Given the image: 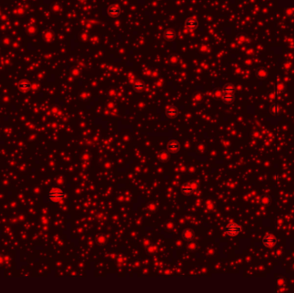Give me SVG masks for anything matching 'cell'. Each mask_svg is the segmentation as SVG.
Returning a JSON list of instances; mask_svg holds the SVG:
<instances>
[{
  "instance_id": "cell-1",
  "label": "cell",
  "mask_w": 294,
  "mask_h": 293,
  "mask_svg": "<svg viewBox=\"0 0 294 293\" xmlns=\"http://www.w3.org/2000/svg\"><path fill=\"white\" fill-rule=\"evenodd\" d=\"M222 98L225 103L231 104L235 99V87L232 83H226L223 87Z\"/></svg>"
},
{
  "instance_id": "cell-2",
  "label": "cell",
  "mask_w": 294,
  "mask_h": 293,
  "mask_svg": "<svg viewBox=\"0 0 294 293\" xmlns=\"http://www.w3.org/2000/svg\"><path fill=\"white\" fill-rule=\"evenodd\" d=\"M65 197H66L65 193L59 187L52 188L47 193L48 200L51 202H60V201L63 200L64 199H65Z\"/></svg>"
},
{
  "instance_id": "cell-3",
  "label": "cell",
  "mask_w": 294,
  "mask_h": 293,
  "mask_svg": "<svg viewBox=\"0 0 294 293\" xmlns=\"http://www.w3.org/2000/svg\"><path fill=\"white\" fill-rule=\"evenodd\" d=\"M241 227L239 224H237L236 223H234V222H232V223H229L225 228V233L229 236H232V237H234V236H236L240 234L241 232Z\"/></svg>"
},
{
  "instance_id": "cell-4",
  "label": "cell",
  "mask_w": 294,
  "mask_h": 293,
  "mask_svg": "<svg viewBox=\"0 0 294 293\" xmlns=\"http://www.w3.org/2000/svg\"><path fill=\"white\" fill-rule=\"evenodd\" d=\"M197 188H198V184L196 182H189V183L187 182L182 186L181 192L185 196H190L194 193V191L197 190Z\"/></svg>"
},
{
  "instance_id": "cell-5",
  "label": "cell",
  "mask_w": 294,
  "mask_h": 293,
  "mask_svg": "<svg viewBox=\"0 0 294 293\" xmlns=\"http://www.w3.org/2000/svg\"><path fill=\"white\" fill-rule=\"evenodd\" d=\"M277 243V238L272 234H267L262 238V244L264 247L272 248Z\"/></svg>"
},
{
  "instance_id": "cell-6",
  "label": "cell",
  "mask_w": 294,
  "mask_h": 293,
  "mask_svg": "<svg viewBox=\"0 0 294 293\" xmlns=\"http://www.w3.org/2000/svg\"><path fill=\"white\" fill-rule=\"evenodd\" d=\"M199 25V22L195 17H189L186 20L185 22V28L187 29V30L190 31H194Z\"/></svg>"
},
{
  "instance_id": "cell-7",
  "label": "cell",
  "mask_w": 294,
  "mask_h": 293,
  "mask_svg": "<svg viewBox=\"0 0 294 293\" xmlns=\"http://www.w3.org/2000/svg\"><path fill=\"white\" fill-rule=\"evenodd\" d=\"M180 143L177 140H171L167 144V149L170 153H177L180 151Z\"/></svg>"
},
{
  "instance_id": "cell-8",
  "label": "cell",
  "mask_w": 294,
  "mask_h": 293,
  "mask_svg": "<svg viewBox=\"0 0 294 293\" xmlns=\"http://www.w3.org/2000/svg\"><path fill=\"white\" fill-rule=\"evenodd\" d=\"M178 108L175 106H170L166 110V116L170 119H174L178 115Z\"/></svg>"
},
{
  "instance_id": "cell-9",
  "label": "cell",
  "mask_w": 294,
  "mask_h": 293,
  "mask_svg": "<svg viewBox=\"0 0 294 293\" xmlns=\"http://www.w3.org/2000/svg\"><path fill=\"white\" fill-rule=\"evenodd\" d=\"M108 13L112 17H117L121 13V9L117 5H110L108 9Z\"/></svg>"
},
{
  "instance_id": "cell-10",
  "label": "cell",
  "mask_w": 294,
  "mask_h": 293,
  "mask_svg": "<svg viewBox=\"0 0 294 293\" xmlns=\"http://www.w3.org/2000/svg\"><path fill=\"white\" fill-rule=\"evenodd\" d=\"M182 237L187 242H191L194 238V231L192 229H186L182 232Z\"/></svg>"
},
{
  "instance_id": "cell-11",
  "label": "cell",
  "mask_w": 294,
  "mask_h": 293,
  "mask_svg": "<svg viewBox=\"0 0 294 293\" xmlns=\"http://www.w3.org/2000/svg\"><path fill=\"white\" fill-rule=\"evenodd\" d=\"M31 86H32V85H31L30 82H29V81H27V80H22V81H21V82L18 83V88H19L21 90H23V91L29 90L31 88Z\"/></svg>"
},
{
  "instance_id": "cell-12",
  "label": "cell",
  "mask_w": 294,
  "mask_h": 293,
  "mask_svg": "<svg viewBox=\"0 0 294 293\" xmlns=\"http://www.w3.org/2000/svg\"><path fill=\"white\" fill-rule=\"evenodd\" d=\"M260 204L263 206H268L271 204V198L269 195H262L260 199Z\"/></svg>"
},
{
  "instance_id": "cell-13",
  "label": "cell",
  "mask_w": 294,
  "mask_h": 293,
  "mask_svg": "<svg viewBox=\"0 0 294 293\" xmlns=\"http://www.w3.org/2000/svg\"><path fill=\"white\" fill-rule=\"evenodd\" d=\"M164 38L167 41H173L175 38V31L172 29H169V30L165 31L164 33Z\"/></svg>"
},
{
  "instance_id": "cell-14",
  "label": "cell",
  "mask_w": 294,
  "mask_h": 293,
  "mask_svg": "<svg viewBox=\"0 0 294 293\" xmlns=\"http://www.w3.org/2000/svg\"><path fill=\"white\" fill-rule=\"evenodd\" d=\"M270 113L273 115H278L280 113V107L276 103L272 104L271 107H270Z\"/></svg>"
},
{
  "instance_id": "cell-15",
  "label": "cell",
  "mask_w": 294,
  "mask_h": 293,
  "mask_svg": "<svg viewBox=\"0 0 294 293\" xmlns=\"http://www.w3.org/2000/svg\"><path fill=\"white\" fill-rule=\"evenodd\" d=\"M145 85L143 82H136L134 84H133V89L136 90V91H142L144 89H145Z\"/></svg>"
},
{
  "instance_id": "cell-16",
  "label": "cell",
  "mask_w": 294,
  "mask_h": 293,
  "mask_svg": "<svg viewBox=\"0 0 294 293\" xmlns=\"http://www.w3.org/2000/svg\"><path fill=\"white\" fill-rule=\"evenodd\" d=\"M159 159L161 160V161H166L167 159H169V155H168V153L167 152H165V151H163V152H161V154L159 155Z\"/></svg>"
},
{
  "instance_id": "cell-17",
  "label": "cell",
  "mask_w": 294,
  "mask_h": 293,
  "mask_svg": "<svg viewBox=\"0 0 294 293\" xmlns=\"http://www.w3.org/2000/svg\"><path fill=\"white\" fill-rule=\"evenodd\" d=\"M285 89V86L282 83H279L276 85V93H281Z\"/></svg>"
},
{
  "instance_id": "cell-18",
  "label": "cell",
  "mask_w": 294,
  "mask_h": 293,
  "mask_svg": "<svg viewBox=\"0 0 294 293\" xmlns=\"http://www.w3.org/2000/svg\"><path fill=\"white\" fill-rule=\"evenodd\" d=\"M277 285H278V286H279V287H283V286H285V285H286V279L284 278H278V280H277Z\"/></svg>"
},
{
  "instance_id": "cell-19",
  "label": "cell",
  "mask_w": 294,
  "mask_h": 293,
  "mask_svg": "<svg viewBox=\"0 0 294 293\" xmlns=\"http://www.w3.org/2000/svg\"><path fill=\"white\" fill-rule=\"evenodd\" d=\"M257 76H258V77H265V76H266V71L263 69H259L257 71Z\"/></svg>"
},
{
  "instance_id": "cell-20",
  "label": "cell",
  "mask_w": 294,
  "mask_h": 293,
  "mask_svg": "<svg viewBox=\"0 0 294 293\" xmlns=\"http://www.w3.org/2000/svg\"><path fill=\"white\" fill-rule=\"evenodd\" d=\"M280 254H282V252H280V250H279V249H278V250L275 252V255H279Z\"/></svg>"
}]
</instances>
